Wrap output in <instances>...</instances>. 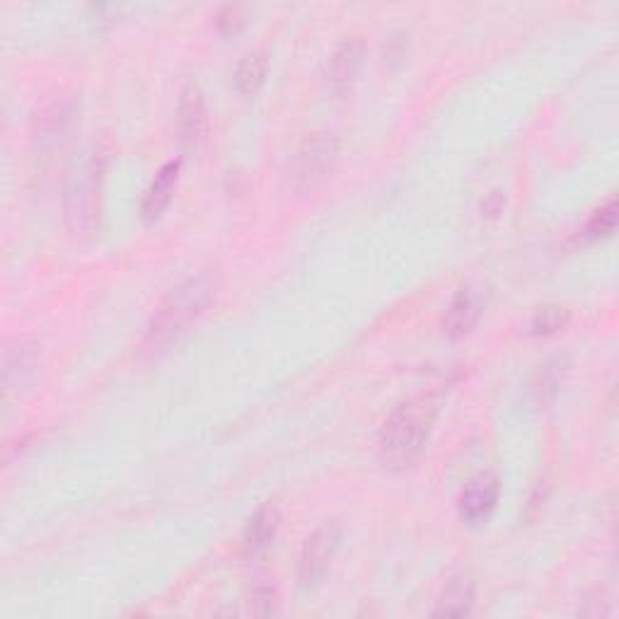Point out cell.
Instances as JSON below:
<instances>
[{
	"mask_svg": "<svg viewBox=\"0 0 619 619\" xmlns=\"http://www.w3.org/2000/svg\"><path fill=\"white\" fill-rule=\"evenodd\" d=\"M342 533L334 523H324L300 547L296 579L302 591H312L328 576L332 559L340 549Z\"/></svg>",
	"mask_w": 619,
	"mask_h": 619,
	"instance_id": "5b68a950",
	"label": "cell"
},
{
	"mask_svg": "<svg viewBox=\"0 0 619 619\" xmlns=\"http://www.w3.org/2000/svg\"><path fill=\"white\" fill-rule=\"evenodd\" d=\"M340 160V141L332 133H310L288 165V184L296 194H312L332 177Z\"/></svg>",
	"mask_w": 619,
	"mask_h": 619,
	"instance_id": "277c9868",
	"label": "cell"
},
{
	"mask_svg": "<svg viewBox=\"0 0 619 619\" xmlns=\"http://www.w3.org/2000/svg\"><path fill=\"white\" fill-rule=\"evenodd\" d=\"M475 598H477L475 581H472L469 576H455L436 598L433 615L436 617H465L472 612V607H475Z\"/></svg>",
	"mask_w": 619,
	"mask_h": 619,
	"instance_id": "5bb4252c",
	"label": "cell"
},
{
	"mask_svg": "<svg viewBox=\"0 0 619 619\" xmlns=\"http://www.w3.org/2000/svg\"><path fill=\"white\" fill-rule=\"evenodd\" d=\"M281 531V511L276 503H264L262 509H259L252 517L250 523L245 527V535H242V549L247 557H257V555H264V551L274 545V539Z\"/></svg>",
	"mask_w": 619,
	"mask_h": 619,
	"instance_id": "4fadbf2b",
	"label": "cell"
},
{
	"mask_svg": "<svg viewBox=\"0 0 619 619\" xmlns=\"http://www.w3.org/2000/svg\"><path fill=\"white\" fill-rule=\"evenodd\" d=\"M364 47L358 39H344L332 53L328 66V85L334 95H346L354 87L358 71H361Z\"/></svg>",
	"mask_w": 619,
	"mask_h": 619,
	"instance_id": "8fae6325",
	"label": "cell"
},
{
	"mask_svg": "<svg viewBox=\"0 0 619 619\" xmlns=\"http://www.w3.org/2000/svg\"><path fill=\"white\" fill-rule=\"evenodd\" d=\"M501 497V479L497 472H481L472 477L467 487L460 493L457 513L467 525H479L489 521V515L497 511Z\"/></svg>",
	"mask_w": 619,
	"mask_h": 619,
	"instance_id": "ba28073f",
	"label": "cell"
},
{
	"mask_svg": "<svg viewBox=\"0 0 619 619\" xmlns=\"http://www.w3.org/2000/svg\"><path fill=\"white\" fill-rule=\"evenodd\" d=\"M78 107L71 97L53 99L51 105L44 107L37 115L35 139L39 141V148H56L61 141L69 139V133L75 127Z\"/></svg>",
	"mask_w": 619,
	"mask_h": 619,
	"instance_id": "9c48e42d",
	"label": "cell"
},
{
	"mask_svg": "<svg viewBox=\"0 0 619 619\" xmlns=\"http://www.w3.org/2000/svg\"><path fill=\"white\" fill-rule=\"evenodd\" d=\"M569 368H571V361H569V356H555L551 361L543 368V373H539V395L543 397H555L559 388H561V382H564L567 373H569Z\"/></svg>",
	"mask_w": 619,
	"mask_h": 619,
	"instance_id": "ac0fdd59",
	"label": "cell"
},
{
	"mask_svg": "<svg viewBox=\"0 0 619 619\" xmlns=\"http://www.w3.org/2000/svg\"><path fill=\"white\" fill-rule=\"evenodd\" d=\"M107 172V153L99 148L87 151L75 165L63 194V216L75 238H95L103 218V189Z\"/></svg>",
	"mask_w": 619,
	"mask_h": 619,
	"instance_id": "3957f363",
	"label": "cell"
},
{
	"mask_svg": "<svg viewBox=\"0 0 619 619\" xmlns=\"http://www.w3.org/2000/svg\"><path fill=\"white\" fill-rule=\"evenodd\" d=\"M179 170H182V160H170L165 163L160 170H157L155 179L151 182L148 191H145V197L141 201V216L143 221H157L165 213V209L170 206L172 194H175V187H177V179H179Z\"/></svg>",
	"mask_w": 619,
	"mask_h": 619,
	"instance_id": "7c38bea8",
	"label": "cell"
},
{
	"mask_svg": "<svg viewBox=\"0 0 619 619\" xmlns=\"http://www.w3.org/2000/svg\"><path fill=\"white\" fill-rule=\"evenodd\" d=\"M269 73V51L266 49H254L247 56H242V61L235 69V87L245 97H254L259 90H262Z\"/></svg>",
	"mask_w": 619,
	"mask_h": 619,
	"instance_id": "9a60e30c",
	"label": "cell"
},
{
	"mask_svg": "<svg viewBox=\"0 0 619 619\" xmlns=\"http://www.w3.org/2000/svg\"><path fill=\"white\" fill-rule=\"evenodd\" d=\"M615 228H617V199L612 197L607 199L605 206L593 213L588 223H585L583 235L588 240H600V238H610Z\"/></svg>",
	"mask_w": 619,
	"mask_h": 619,
	"instance_id": "e0dca14e",
	"label": "cell"
},
{
	"mask_svg": "<svg viewBox=\"0 0 619 619\" xmlns=\"http://www.w3.org/2000/svg\"><path fill=\"white\" fill-rule=\"evenodd\" d=\"M242 25H245V20H242V15H240V8L228 5V8L221 10L218 27H221L223 32H228V35H230V32H238Z\"/></svg>",
	"mask_w": 619,
	"mask_h": 619,
	"instance_id": "ffe728a7",
	"label": "cell"
},
{
	"mask_svg": "<svg viewBox=\"0 0 619 619\" xmlns=\"http://www.w3.org/2000/svg\"><path fill=\"white\" fill-rule=\"evenodd\" d=\"M247 612L250 615H274L276 612V591L272 585H257L247 598Z\"/></svg>",
	"mask_w": 619,
	"mask_h": 619,
	"instance_id": "d6986e66",
	"label": "cell"
},
{
	"mask_svg": "<svg viewBox=\"0 0 619 619\" xmlns=\"http://www.w3.org/2000/svg\"><path fill=\"white\" fill-rule=\"evenodd\" d=\"M441 400L433 392L407 397L380 426L378 457L388 469H407L421 457L436 426Z\"/></svg>",
	"mask_w": 619,
	"mask_h": 619,
	"instance_id": "6da1fadb",
	"label": "cell"
},
{
	"mask_svg": "<svg viewBox=\"0 0 619 619\" xmlns=\"http://www.w3.org/2000/svg\"><path fill=\"white\" fill-rule=\"evenodd\" d=\"M571 322V312L564 306H545L539 308L531 320V334L533 336H551L567 328Z\"/></svg>",
	"mask_w": 619,
	"mask_h": 619,
	"instance_id": "2e32d148",
	"label": "cell"
},
{
	"mask_svg": "<svg viewBox=\"0 0 619 619\" xmlns=\"http://www.w3.org/2000/svg\"><path fill=\"white\" fill-rule=\"evenodd\" d=\"M206 123H209V115H206L204 90H201L197 83H187L182 87V93H179V103H177L179 136H182L184 143L194 145L204 139Z\"/></svg>",
	"mask_w": 619,
	"mask_h": 619,
	"instance_id": "30bf717a",
	"label": "cell"
},
{
	"mask_svg": "<svg viewBox=\"0 0 619 619\" xmlns=\"http://www.w3.org/2000/svg\"><path fill=\"white\" fill-rule=\"evenodd\" d=\"M41 368V346L27 336H15L3 348L5 400L22 395L37 380Z\"/></svg>",
	"mask_w": 619,
	"mask_h": 619,
	"instance_id": "8992f818",
	"label": "cell"
},
{
	"mask_svg": "<svg viewBox=\"0 0 619 619\" xmlns=\"http://www.w3.org/2000/svg\"><path fill=\"white\" fill-rule=\"evenodd\" d=\"M218 288L221 281L211 272H201L182 281L157 306L145 340L153 346H163L177 340L211 308V302L218 296Z\"/></svg>",
	"mask_w": 619,
	"mask_h": 619,
	"instance_id": "7a4b0ae2",
	"label": "cell"
},
{
	"mask_svg": "<svg viewBox=\"0 0 619 619\" xmlns=\"http://www.w3.org/2000/svg\"><path fill=\"white\" fill-rule=\"evenodd\" d=\"M484 308H487V290L479 284H467L460 288L450 306L443 312L441 330L448 340H465V336L477 328V322L481 320Z\"/></svg>",
	"mask_w": 619,
	"mask_h": 619,
	"instance_id": "52a82bcc",
	"label": "cell"
},
{
	"mask_svg": "<svg viewBox=\"0 0 619 619\" xmlns=\"http://www.w3.org/2000/svg\"><path fill=\"white\" fill-rule=\"evenodd\" d=\"M503 204H505V199L499 194V191H493V194H489L487 201L481 204V211H487L489 216H497V213H501Z\"/></svg>",
	"mask_w": 619,
	"mask_h": 619,
	"instance_id": "44dd1931",
	"label": "cell"
}]
</instances>
